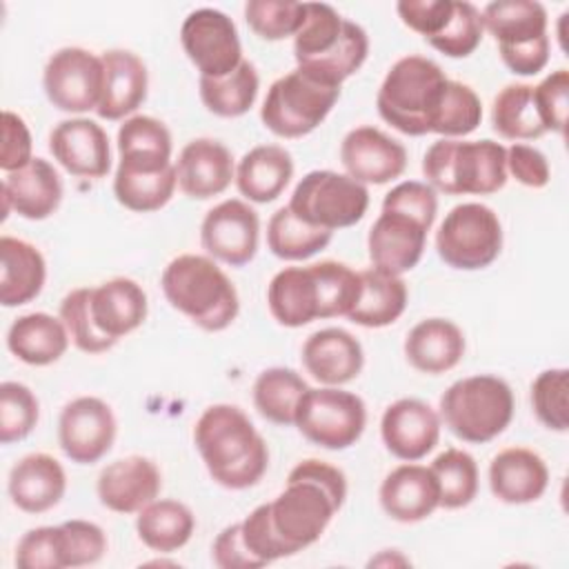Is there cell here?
Here are the masks:
<instances>
[{
	"label": "cell",
	"instance_id": "1",
	"mask_svg": "<svg viewBox=\"0 0 569 569\" xmlns=\"http://www.w3.org/2000/svg\"><path fill=\"white\" fill-rule=\"evenodd\" d=\"M193 442L211 480L224 489H249L267 473V442L236 405L207 407L196 420Z\"/></svg>",
	"mask_w": 569,
	"mask_h": 569
},
{
	"label": "cell",
	"instance_id": "2",
	"mask_svg": "<svg viewBox=\"0 0 569 569\" xmlns=\"http://www.w3.org/2000/svg\"><path fill=\"white\" fill-rule=\"evenodd\" d=\"M369 56L367 31L327 2H305V20L293 36L296 69L311 80L340 89Z\"/></svg>",
	"mask_w": 569,
	"mask_h": 569
},
{
	"label": "cell",
	"instance_id": "3",
	"mask_svg": "<svg viewBox=\"0 0 569 569\" xmlns=\"http://www.w3.org/2000/svg\"><path fill=\"white\" fill-rule=\"evenodd\" d=\"M160 287L169 305L204 331H222L238 318V291L209 256L173 258L162 271Z\"/></svg>",
	"mask_w": 569,
	"mask_h": 569
},
{
	"label": "cell",
	"instance_id": "4",
	"mask_svg": "<svg viewBox=\"0 0 569 569\" xmlns=\"http://www.w3.org/2000/svg\"><path fill=\"white\" fill-rule=\"evenodd\" d=\"M422 176L445 196H489L507 184V149L489 138H440L422 158Z\"/></svg>",
	"mask_w": 569,
	"mask_h": 569
},
{
	"label": "cell",
	"instance_id": "5",
	"mask_svg": "<svg viewBox=\"0 0 569 569\" xmlns=\"http://www.w3.org/2000/svg\"><path fill=\"white\" fill-rule=\"evenodd\" d=\"M449 78L425 56H405L387 71L376 107L380 118L405 136L431 133Z\"/></svg>",
	"mask_w": 569,
	"mask_h": 569
},
{
	"label": "cell",
	"instance_id": "6",
	"mask_svg": "<svg viewBox=\"0 0 569 569\" xmlns=\"http://www.w3.org/2000/svg\"><path fill=\"white\" fill-rule=\"evenodd\" d=\"M440 418L462 442L485 445L509 427L513 391L507 380L491 373L460 378L442 393Z\"/></svg>",
	"mask_w": 569,
	"mask_h": 569
},
{
	"label": "cell",
	"instance_id": "7",
	"mask_svg": "<svg viewBox=\"0 0 569 569\" xmlns=\"http://www.w3.org/2000/svg\"><path fill=\"white\" fill-rule=\"evenodd\" d=\"M287 207L298 220L336 231L353 227L365 218L369 209V189L347 173L316 169L300 178Z\"/></svg>",
	"mask_w": 569,
	"mask_h": 569
},
{
	"label": "cell",
	"instance_id": "8",
	"mask_svg": "<svg viewBox=\"0 0 569 569\" xmlns=\"http://www.w3.org/2000/svg\"><path fill=\"white\" fill-rule=\"evenodd\" d=\"M340 89L320 84L293 69L271 82L260 107L262 124L278 138H302L325 122Z\"/></svg>",
	"mask_w": 569,
	"mask_h": 569
},
{
	"label": "cell",
	"instance_id": "9",
	"mask_svg": "<svg viewBox=\"0 0 569 569\" xmlns=\"http://www.w3.org/2000/svg\"><path fill=\"white\" fill-rule=\"evenodd\" d=\"M436 251L451 269L478 271L489 267L502 251L498 213L482 202L456 204L438 227Z\"/></svg>",
	"mask_w": 569,
	"mask_h": 569
},
{
	"label": "cell",
	"instance_id": "10",
	"mask_svg": "<svg viewBox=\"0 0 569 569\" xmlns=\"http://www.w3.org/2000/svg\"><path fill=\"white\" fill-rule=\"evenodd\" d=\"M293 425L309 442L340 451L360 440L367 425V407L360 396L340 387H309L298 402Z\"/></svg>",
	"mask_w": 569,
	"mask_h": 569
},
{
	"label": "cell",
	"instance_id": "11",
	"mask_svg": "<svg viewBox=\"0 0 569 569\" xmlns=\"http://www.w3.org/2000/svg\"><path fill=\"white\" fill-rule=\"evenodd\" d=\"M340 507L325 487L307 478H287L284 491L269 502L276 531L296 553L320 540Z\"/></svg>",
	"mask_w": 569,
	"mask_h": 569
},
{
	"label": "cell",
	"instance_id": "12",
	"mask_svg": "<svg viewBox=\"0 0 569 569\" xmlns=\"http://www.w3.org/2000/svg\"><path fill=\"white\" fill-rule=\"evenodd\" d=\"M47 100L67 113L96 111L104 87L102 58L82 47H62L44 64Z\"/></svg>",
	"mask_w": 569,
	"mask_h": 569
},
{
	"label": "cell",
	"instance_id": "13",
	"mask_svg": "<svg viewBox=\"0 0 569 569\" xmlns=\"http://www.w3.org/2000/svg\"><path fill=\"white\" fill-rule=\"evenodd\" d=\"M180 44L200 78H222L240 67L242 44L236 22L211 7L191 11L180 27Z\"/></svg>",
	"mask_w": 569,
	"mask_h": 569
},
{
	"label": "cell",
	"instance_id": "14",
	"mask_svg": "<svg viewBox=\"0 0 569 569\" xmlns=\"http://www.w3.org/2000/svg\"><path fill=\"white\" fill-rule=\"evenodd\" d=\"M116 416L96 396H80L67 402L58 418V442L76 465H93L104 458L116 440Z\"/></svg>",
	"mask_w": 569,
	"mask_h": 569
},
{
	"label": "cell",
	"instance_id": "15",
	"mask_svg": "<svg viewBox=\"0 0 569 569\" xmlns=\"http://www.w3.org/2000/svg\"><path fill=\"white\" fill-rule=\"evenodd\" d=\"M260 240V218L244 200L229 198L207 211L200 224V242L209 258L229 267L253 260Z\"/></svg>",
	"mask_w": 569,
	"mask_h": 569
},
{
	"label": "cell",
	"instance_id": "16",
	"mask_svg": "<svg viewBox=\"0 0 569 569\" xmlns=\"http://www.w3.org/2000/svg\"><path fill=\"white\" fill-rule=\"evenodd\" d=\"M429 229L431 227L402 211L380 209L367 236L371 264L393 276L411 271L422 258Z\"/></svg>",
	"mask_w": 569,
	"mask_h": 569
},
{
	"label": "cell",
	"instance_id": "17",
	"mask_svg": "<svg viewBox=\"0 0 569 569\" xmlns=\"http://www.w3.org/2000/svg\"><path fill=\"white\" fill-rule=\"evenodd\" d=\"M380 436L391 456L405 462H418L440 440V416L418 398H400L385 409Z\"/></svg>",
	"mask_w": 569,
	"mask_h": 569
},
{
	"label": "cell",
	"instance_id": "18",
	"mask_svg": "<svg viewBox=\"0 0 569 569\" xmlns=\"http://www.w3.org/2000/svg\"><path fill=\"white\" fill-rule=\"evenodd\" d=\"M347 176L362 184H387L407 169V149L376 127L351 129L340 144Z\"/></svg>",
	"mask_w": 569,
	"mask_h": 569
},
{
	"label": "cell",
	"instance_id": "19",
	"mask_svg": "<svg viewBox=\"0 0 569 569\" xmlns=\"http://www.w3.org/2000/svg\"><path fill=\"white\" fill-rule=\"evenodd\" d=\"M53 160L71 176L104 178L111 169V147L107 131L89 118H69L49 133Z\"/></svg>",
	"mask_w": 569,
	"mask_h": 569
},
{
	"label": "cell",
	"instance_id": "20",
	"mask_svg": "<svg viewBox=\"0 0 569 569\" xmlns=\"http://www.w3.org/2000/svg\"><path fill=\"white\" fill-rule=\"evenodd\" d=\"M160 489V469L144 456H127L109 462L96 485L100 502L116 513H138L158 498Z\"/></svg>",
	"mask_w": 569,
	"mask_h": 569
},
{
	"label": "cell",
	"instance_id": "21",
	"mask_svg": "<svg viewBox=\"0 0 569 569\" xmlns=\"http://www.w3.org/2000/svg\"><path fill=\"white\" fill-rule=\"evenodd\" d=\"M302 367L325 387L356 380L365 367V351L356 336L340 327L313 331L302 345Z\"/></svg>",
	"mask_w": 569,
	"mask_h": 569
},
{
	"label": "cell",
	"instance_id": "22",
	"mask_svg": "<svg viewBox=\"0 0 569 569\" xmlns=\"http://www.w3.org/2000/svg\"><path fill=\"white\" fill-rule=\"evenodd\" d=\"M176 178L187 198L209 200L236 180L233 156L213 138H196L182 147L176 162Z\"/></svg>",
	"mask_w": 569,
	"mask_h": 569
},
{
	"label": "cell",
	"instance_id": "23",
	"mask_svg": "<svg viewBox=\"0 0 569 569\" xmlns=\"http://www.w3.org/2000/svg\"><path fill=\"white\" fill-rule=\"evenodd\" d=\"M62 200V180L53 164L44 158H33L2 180V220L16 211L27 220L49 218Z\"/></svg>",
	"mask_w": 569,
	"mask_h": 569
},
{
	"label": "cell",
	"instance_id": "24",
	"mask_svg": "<svg viewBox=\"0 0 569 569\" xmlns=\"http://www.w3.org/2000/svg\"><path fill=\"white\" fill-rule=\"evenodd\" d=\"M382 511L396 522H420L440 507V491L429 467L405 462L391 469L378 491Z\"/></svg>",
	"mask_w": 569,
	"mask_h": 569
},
{
	"label": "cell",
	"instance_id": "25",
	"mask_svg": "<svg viewBox=\"0 0 569 569\" xmlns=\"http://www.w3.org/2000/svg\"><path fill=\"white\" fill-rule=\"evenodd\" d=\"M491 493L505 505H529L549 487V469L540 453L527 447H509L489 465Z\"/></svg>",
	"mask_w": 569,
	"mask_h": 569
},
{
	"label": "cell",
	"instance_id": "26",
	"mask_svg": "<svg viewBox=\"0 0 569 569\" xmlns=\"http://www.w3.org/2000/svg\"><path fill=\"white\" fill-rule=\"evenodd\" d=\"M67 491V473L49 453H27L9 471L11 502L24 513L53 509Z\"/></svg>",
	"mask_w": 569,
	"mask_h": 569
},
{
	"label": "cell",
	"instance_id": "27",
	"mask_svg": "<svg viewBox=\"0 0 569 569\" xmlns=\"http://www.w3.org/2000/svg\"><path fill=\"white\" fill-rule=\"evenodd\" d=\"M100 58L104 64V87L96 113L102 120H122L131 116L147 98V67L127 49H111Z\"/></svg>",
	"mask_w": 569,
	"mask_h": 569
},
{
	"label": "cell",
	"instance_id": "28",
	"mask_svg": "<svg viewBox=\"0 0 569 569\" xmlns=\"http://www.w3.org/2000/svg\"><path fill=\"white\" fill-rule=\"evenodd\" d=\"M465 356V333L447 318L420 320L405 338L407 362L429 376L451 371Z\"/></svg>",
	"mask_w": 569,
	"mask_h": 569
},
{
	"label": "cell",
	"instance_id": "29",
	"mask_svg": "<svg viewBox=\"0 0 569 569\" xmlns=\"http://www.w3.org/2000/svg\"><path fill=\"white\" fill-rule=\"evenodd\" d=\"M47 280V262L40 249L27 240L0 238V302L20 307L40 296Z\"/></svg>",
	"mask_w": 569,
	"mask_h": 569
},
{
	"label": "cell",
	"instance_id": "30",
	"mask_svg": "<svg viewBox=\"0 0 569 569\" xmlns=\"http://www.w3.org/2000/svg\"><path fill=\"white\" fill-rule=\"evenodd\" d=\"M147 309V293L131 278H111L98 287H91L93 322L113 340L136 331L144 322Z\"/></svg>",
	"mask_w": 569,
	"mask_h": 569
},
{
	"label": "cell",
	"instance_id": "31",
	"mask_svg": "<svg viewBox=\"0 0 569 569\" xmlns=\"http://www.w3.org/2000/svg\"><path fill=\"white\" fill-rule=\"evenodd\" d=\"M267 305L273 320L298 329L320 318L318 282L309 267H287L278 271L267 287Z\"/></svg>",
	"mask_w": 569,
	"mask_h": 569
},
{
	"label": "cell",
	"instance_id": "32",
	"mask_svg": "<svg viewBox=\"0 0 569 569\" xmlns=\"http://www.w3.org/2000/svg\"><path fill=\"white\" fill-rule=\"evenodd\" d=\"M293 178V160L284 147L258 144L236 167V187L249 202L276 200Z\"/></svg>",
	"mask_w": 569,
	"mask_h": 569
},
{
	"label": "cell",
	"instance_id": "33",
	"mask_svg": "<svg viewBox=\"0 0 569 569\" xmlns=\"http://www.w3.org/2000/svg\"><path fill=\"white\" fill-rule=\"evenodd\" d=\"M69 333L60 318L44 311L24 313L7 331L9 351L31 367L58 362L69 349Z\"/></svg>",
	"mask_w": 569,
	"mask_h": 569
},
{
	"label": "cell",
	"instance_id": "34",
	"mask_svg": "<svg viewBox=\"0 0 569 569\" xmlns=\"http://www.w3.org/2000/svg\"><path fill=\"white\" fill-rule=\"evenodd\" d=\"M171 162V133L158 118L131 116L118 129V167L160 171Z\"/></svg>",
	"mask_w": 569,
	"mask_h": 569
},
{
	"label": "cell",
	"instance_id": "35",
	"mask_svg": "<svg viewBox=\"0 0 569 569\" xmlns=\"http://www.w3.org/2000/svg\"><path fill=\"white\" fill-rule=\"evenodd\" d=\"M360 273V293L347 318L367 329L393 325L407 309V284L400 276L369 267Z\"/></svg>",
	"mask_w": 569,
	"mask_h": 569
},
{
	"label": "cell",
	"instance_id": "36",
	"mask_svg": "<svg viewBox=\"0 0 569 569\" xmlns=\"http://www.w3.org/2000/svg\"><path fill=\"white\" fill-rule=\"evenodd\" d=\"M196 529L193 511L178 500H153L138 511L136 531L144 547L158 553H173L182 549Z\"/></svg>",
	"mask_w": 569,
	"mask_h": 569
},
{
	"label": "cell",
	"instance_id": "37",
	"mask_svg": "<svg viewBox=\"0 0 569 569\" xmlns=\"http://www.w3.org/2000/svg\"><path fill=\"white\" fill-rule=\"evenodd\" d=\"M480 13L482 27L493 36L498 49L547 36V9L536 0H496Z\"/></svg>",
	"mask_w": 569,
	"mask_h": 569
},
{
	"label": "cell",
	"instance_id": "38",
	"mask_svg": "<svg viewBox=\"0 0 569 569\" xmlns=\"http://www.w3.org/2000/svg\"><path fill=\"white\" fill-rule=\"evenodd\" d=\"M309 385L289 367H269L258 373L253 382V405L258 413L280 427H289L296 420L298 402Z\"/></svg>",
	"mask_w": 569,
	"mask_h": 569
},
{
	"label": "cell",
	"instance_id": "39",
	"mask_svg": "<svg viewBox=\"0 0 569 569\" xmlns=\"http://www.w3.org/2000/svg\"><path fill=\"white\" fill-rule=\"evenodd\" d=\"M260 89V78L256 67L249 60H242L238 69L222 78H200L198 91L200 100L213 116L220 118H240L244 116Z\"/></svg>",
	"mask_w": 569,
	"mask_h": 569
},
{
	"label": "cell",
	"instance_id": "40",
	"mask_svg": "<svg viewBox=\"0 0 569 569\" xmlns=\"http://www.w3.org/2000/svg\"><path fill=\"white\" fill-rule=\"evenodd\" d=\"M491 127L507 140H536L545 136L547 131L533 102V87L516 82L500 89L491 104Z\"/></svg>",
	"mask_w": 569,
	"mask_h": 569
},
{
	"label": "cell",
	"instance_id": "41",
	"mask_svg": "<svg viewBox=\"0 0 569 569\" xmlns=\"http://www.w3.org/2000/svg\"><path fill=\"white\" fill-rule=\"evenodd\" d=\"M178 187L176 164L160 171H129L116 169L113 196L116 200L136 213H151L162 209Z\"/></svg>",
	"mask_w": 569,
	"mask_h": 569
},
{
	"label": "cell",
	"instance_id": "42",
	"mask_svg": "<svg viewBox=\"0 0 569 569\" xmlns=\"http://www.w3.org/2000/svg\"><path fill=\"white\" fill-rule=\"evenodd\" d=\"M333 231L311 227L293 216L289 207H280L267 224V247L280 260H307L331 242Z\"/></svg>",
	"mask_w": 569,
	"mask_h": 569
},
{
	"label": "cell",
	"instance_id": "43",
	"mask_svg": "<svg viewBox=\"0 0 569 569\" xmlns=\"http://www.w3.org/2000/svg\"><path fill=\"white\" fill-rule=\"evenodd\" d=\"M429 469L438 482L440 507L462 509L473 502L478 493V465L471 453L456 447L445 449L433 458Z\"/></svg>",
	"mask_w": 569,
	"mask_h": 569
},
{
	"label": "cell",
	"instance_id": "44",
	"mask_svg": "<svg viewBox=\"0 0 569 569\" xmlns=\"http://www.w3.org/2000/svg\"><path fill=\"white\" fill-rule=\"evenodd\" d=\"M482 120V102L478 93L458 80H449L431 127L442 138H462L478 129Z\"/></svg>",
	"mask_w": 569,
	"mask_h": 569
},
{
	"label": "cell",
	"instance_id": "45",
	"mask_svg": "<svg viewBox=\"0 0 569 569\" xmlns=\"http://www.w3.org/2000/svg\"><path fill=\"white\" fill-rule=\"evenodd\" d=\"M311 269L320 293V318L347 316L360 293V273L336 260L313 262Z\"/></svg>",
	"mask_w": 569,
	"mask_h": 569
},
{
	"label": "cell",
	"instance_id": "46",
	"mask_svg": "<svg viewBox=\"0 0 569 569\" xmlns=\"http://www.w3.org/2000/svg\"><path fill=\"white\" fill-rule=\"evenodd\" d=\"M531 407L542 427L565 433L569 427V371L545 369L531 382Z\"/></svg>",
	"mask_w": 569,
	"mask_h": 569
},
{
	"label": "cell",
	"instance_id": "47",
	"mask_svg": "<svg viewBox=\"0 0 569 569\" xmlns=\"http://www.w3.org/2000/svg\"><path fill=\"white\" fill-rule=\"evenodd\" d=\"M60 320L76 349L84 353H104L118 340L104 336L91 316V287H78L69 291L60 302Z\"/></svg>",
	"mask_w": 569,
	"mask_h": 569
},
{
	"label": "cell",
	"instance_id": "48",
	"mask_svg": "<svg viewBox=\"0 0 569 569\" xmlns=\"http://www.w3.org/2000/svg\"><path fill=\"white\" fill-rule=\"evenodd\" d=\"M249 29L269 42L293 38L305 20V2L289 0H249L244 4Z\"/></svg>",
	"mask_w": 569,
	"mask_h": 569
},
{
	"label": "cell",
	"instance_id": "49",
	"mask_svg": "<svg viewBox=\"0 0 569 569\" xmlns=\"http://www.w3.org/2000/svg\"><path fill=\"white\" fill-rule=\"evenodd\" d=\"M482 33L485 27L480 9L471 2L453 0V13L447 27L427 42L447 58H467L480 47Z\"/></svg>",
	"mask_w": 569,
	"mask_h": 569
},
{
	"label": "cell",
	"instance_id": "50",
	"mask_svg": "<svg viewBox=\"0 0 569 569\" xmlns=\"http://www.w3.org/2000/svg\"><path fill=\"white\" fill-rule=\"evenodd\" d=\"M40 405L33 391L22 382L0 385V440L11 445L24 440L38 425Z\"/></svg>",
	"mask_w": 569,
	"mask_h": 569
},
{
	"label": "cell",
	"instance_id": "51",
	"mask_svg": "<svg viewBox=\"0 0 569 569\" xmlns=\"http://www.w3.org/2000/svg\"><path fill=\"white\" fill-rule=\"evenodd\" d=\"M16 567L20 569H64L62 527L29 529L16 547Z\"/></svg>",
	"mask_w": 569,
	"mask_h": 569
},
{
	"label": "cell",
	"instance_id": "52",
	"mask_svg": "<svg viewBox=\"0 0 569 569\" xmlns=\"http://www.w3.org/2000/svg\"><path fill=\"white\" fill-rule=\"evenodd\" d=\"M240 529H242V540H244V545L249 547V551H251L262 565H269V562H276V560H280V558H287V556H293V553H296V551L280 538V533L276 531L273 520H271V511H269V502L258 505V507L240 522Z\"/></svg>",
	"mask_w": 569,
	"mask_h": 569
},
{
	"label": "cell",
	"instance_id": "53",
	"mask_svg": "<svg viewBox=\"0 0 569 569\" xmlns=\"http://www.w3.org/2000/svg\"><path fill=\"white\" fill-rule=\"evenodd\" d=\"M62 527L64 567H87L98 562L107 551V536L91 520H67Z\"/></svg>",
	"mask_w": 569,
	"mask_h": 569
},
{
	"label": "cell",
	"instance_id": "54",
	"mask_svg": "<svg viewBox=\"0 0 569 569\" xmlns=\"http://www.w3.org/2000/svg\"><path fill=\"white\" fill-rule=\"evenodd\" d=\"M533 102L545 131H556L565 136L567 104H569V71L556 69L540 84H536Z\"/></svg>",
	"mask_w": 569,
	"mask_h": 569
},
{
	"label": "cell",
	"instance_id": "55",
	"mask_svg": "<svg viewBox=\"0 0 569 569\" xmlns=\"http://www.w3.org/2000/svg\"><path fill=\"white\" fill-rule=\"evenodd\" d=\"M382 209L402 211L427 227H433L438 213V196L436 191L420 180H405L396 184L382 200Z\"/></svg>",
	"mask_w": 569,
	"mask_h": 569
},
{
	"label": "cell",
	"instance_id": "56",
	"mask_svg": "<svg viewBox=\"0 0 569 569\" xmlns=\"http://www.w3.org/2000/svg\"><path fill=\"white\" fill-rule=\"evenodd\" d=\"M396 11L405 27L431 40L447 27L453 13V0H400Z\"/></svg>",
	"mask_w": 569,
	"mask_h": 569
},
{
	"label": "cell",
	"instance_id": "57",
	"mask_svg": "<svg viewBox=\"0 0 569 569\" xmlns=\"http://www.w3.org/2000/svg\"><path fill=\"white\" fill-rule=\"evenodd\" d=\"M33 142L27 122L13 113V111H2V151H0V169L4 173L18 171L24 164L33 160L31 156Z\"/></svg>",
	"mask_w": 569,
	"mask_h": 569
},
{
	"label": "cell",
	"instance_id": "58",
	"mask_svg": "<svg viewBox=\"0 0 569 569\" xmlns=\"http://www.w3.org/2000/svg\"><path fill=\"white\" fill-rule=\"evenodd\" d=\"M507 173H511L520 184L529 189H542L551 178L547 156L525 142H513L507 149Z\"/></svg>",
	"mask_w": 569,
	"mask_h": 569
},
{
	"label": "cell",
	"instance_id": "59",
	"mask_svg": "<svg viewBox=\"0 0 569 569\" xmlns=\"http://www.w3.org/2000/svg\"><path fill=\"white\" fill-rule=\"evenodd\" d=\"M213 565L220 569H258L264 567L244 545L240 522L224 527L211 545Z\"/></svg>",
	"mask_w": 569,
	"mask_h": 569
},
{
	"label": "cell",
	"instance_id": "60",
	"mask_svg": "<svg viewBox=\"0 0 569 569\" xmlns=\"http://www.w3.org/2000/svg\"><path fill=\"white\" fill-rule=\"evenodd\" d=\"M505 67L516 76H536L540 73L549 62L551 42L549 36L538 38L533 42L516 44V47H502L498 49Z\"/></svg>",
	"mask_w": 569,
	"mask_h": 569
},
{
	"label": "cell",
	"instance_id": "61",
	"mask_svg": "<svg viewBox=\"0 0 569 569\" xmlns=\"http://www.w3.org/2000/svg\"><path fill=\"white\" fill-rule=\"evenodd\" d=\"M287 478H307V480H313L318 482L320 487H325L340 505H345V498H347V478L345 473L325 462V460H318V458H307L302 462H298Z\"/></svg>",
	"mask_w": 569,
	"mask_h": 569
}]
</instances>
